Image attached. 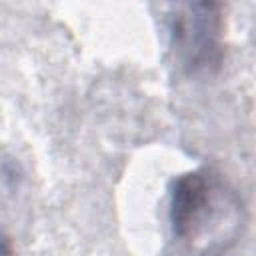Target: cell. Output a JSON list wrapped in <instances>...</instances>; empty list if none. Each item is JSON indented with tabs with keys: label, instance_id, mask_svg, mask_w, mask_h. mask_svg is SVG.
Masks as SVG:
<instances>
[{
	"label": "cell",
	"instance_id": "obj_1",
	"mask_svg": "<svg viewBox=\"0 0 256 256\" xmlns=\"http://www.w3.org/2000/svg\"><path fill=\"white\" fill-rule=\"evenodd\" d=\"M236 200L226 186L208 172H190L176 180L170 198L174 234L190 246H204L236 224Z\"/></svg>",
	"mask_w": 256,
	"mask_h": 256
},
{
	"label": "cell",
	"instance_id": "obj_2",
	"mask_svg": "<svg viewBox=\"0 0 256 256\" xmlns=\"http://www.w3.org/2000/svg\"><path fill=\"white\" fill-rule=\"evenodd\" d=\"M170 14V36L176 58L188 70H206L220 60L222 52V6L178 4Z\"/></svg>",
	"mask_w": 256,
	"mask_h": 256
},
{
	"label": "cell",
	"instance_id": "obj_3",
	"mask_svg": "<svg viewBox=\"0 0 256 256\" xmlns=\"http://www.w3.org/2000/svg\"><path fill=\"white\" fill-rule=\"evenodd\" d=\"M0 256H10V248H8V242L2 236V232H0Z\"/></svg>",
	"mask_w": 256,
	"mask_h": 256
}]
</instances>
